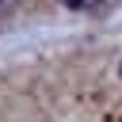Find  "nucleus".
Listing matches in <instances>:
<instances>
[{"mask_svg": "<svg viewBox=\"0 0 122 122\" xmlns=\"http://www.w3.org/2000/svg\"><path fill=\"white\" fill-rule=\"evenodd\" d=\"M61 8H69V11H92V8H99L103 0H57Z\"/></svg>", "mask_w": 122, "mask_h": 122, "instance_id": "nucleus-1", "label": "nucleus"}, {"mask_svg": "<svg viewBox=\"0 0 122 122\" xmlns=\"http://www.w3.org/2000/svg\"><path fill=\"white\" fill-rule=\"evenodd\" d=\"M15 8H19V0H0V19H4V15H11Z\"/></svg>", "mask_w": 122, "mask_h": 122, "instance_id": "nucleus-2", "label": "nucleus"}, {"mask_svg": "<svg viewBox=\"0 0 122 122\" xmlns=\"http://www.w3.org/2000/svg\"><path fill=\"white\" fill-rule=\"evenodd\" d=\"M118 76H122V65H118Z\"/></svg>", "mask_w": 122, "mask_h": 122, "instance_id": "nucleus-3", "label": "nucleus"}]
</instances>
